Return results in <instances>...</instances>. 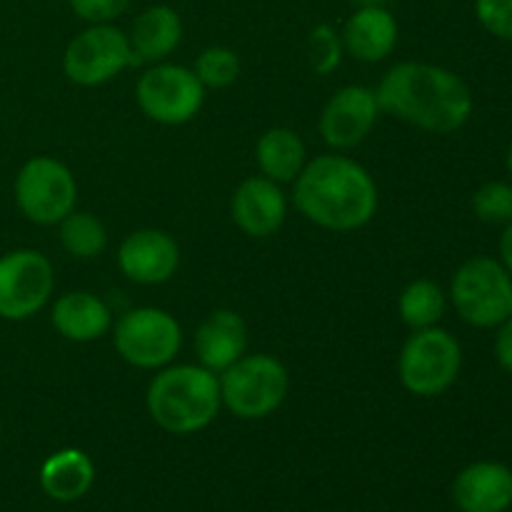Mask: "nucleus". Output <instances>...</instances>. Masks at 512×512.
<instances>
[{
    "label": "nucleus",
    "mask_w": 512,
    "mask_h": 512,
    "mask_svg": "<svg viewBox=\"0 0 512 512\" xmlns=\"http://www.w3.org/2000/svg\"><path fill=\"white\" fill-rule=\"evenodd\" d=\"M360 3H363V5H380L383 0H360Z\"/></svg>",
    "instance_id": "obj_32"
},
{
    "label": "nucleus",
    "mask_w": 512,
    "mask_h": 512,
    "mask_svg": "<svg viewBox=\"0 0 512 512\" xmlns=\"http://www.w3.org/2000/svg\"><path fill=\"white\" fill-rule=\"evenodd\" d=\"M450 300L473 328H498L512 318V275L498 258L475 255L455 270Z\"/></svg>",
    "instance_id": "obj_5"
},
{
    "label": "nucleus",
    "mask_w": 512,
    "mask_h": 512,
    "mask_svg": "<svg viewBox=\"0 0 512 512\" xmlns=\"http://www.w3.org/2000/svg\"><path fill=\"white\" fill-rule=\"evenodd\" d=\"M343 40L340 33H335L333 25L323 23L318 28H313L308 38V58L310 68L318 75H330L333 70H338L340 60H343Z\"/></svg>",
    "instance_id": "obj_26"
},
{
    "label": "nucleus",
    "mask_w": 512,
    "mask_h": 512,
    "mask_svg": "<svg viewBox=\"0 0 512 512\" xmlns=\"http://www.w3.org/2000/svg\"><path fill=\"white\" fill-rule=\"evenodd\" d=\"M233 223L250 238H270L288 215V200L280 185L265 175H253L238 185L230 203Z\"/></svg>",
    "instance_id": "obj_14"
},
{
    "label": "nucleus",
    "mask_w": 512,
    "mask_h": 512,
    "mask_svg": "<svg viewBox=\"0 0 512 512\" xmlns=\"http://www.w3.org/2000/svg\"><path fill=\"white\" fill-rule=\"evenodd\" d=\"M133 63L135 55L128 35L108 23L90 25L75 35L63 55V70L68 80L83 88L110 83Z\"/></svg>",
    "instance_id": "obj_11"
},
{
    "label": "nucleus",
    "mask_w": 512,
    "mask_h": 512,
    "mask_svg": "<svg viewBox=\"0 0 512 512\" xmlns=\"http://www.w3.org/2000/svg\"><path fill=\"white\" fill-rule=\"evenodd\" d=\"M128 40L135 63H160L183 40V20L170 5H150L135 18Z\"/></svg>",
    "instance_id": "obj_19"
},
{
    "label": "nucleus",
    "mask_w": 512,
    "mask_h": 512,
    "mask_svg": "<svg viewBox=\"0 0 512 512\" xmlns=\"http://www.w3.org/2000/svg\"><path fill=\"white\" fill-rule=\"evenodd\" d=\"M295 183V208L305 220L335 233H350L378 213L373 175L348 155L325 153L305 163Z\"/></svg>",
    "instance_id": "obj_2"
},
{
    "label": "nucleus",
    "mask_w": 512,
    "mask_h": 512,
    "mask_svg": "<svg viewBox=\"0 0 512 512\" xmlns=\"http://www.w3.org/2000/svg\"><path fill=\"white\" fill-rule=\"evenodd\" d=\"M248 350V325L235 310H215L195 333L198 365L220 375Z\"/></svg>",
    "instance_id": "obj_17"
},
{
    "label": "nucleus",
    "mask_w": 512,
    "mask_h": 512,
    "mask_svg": "<svg viewBox=\"0 0 512 512\" xmlns=\"http://www.w3.org/2000/svg\"><path fill=\"white\" fill-rule=\"evenodd\" d=\"M60 245L65 253L78 260H93L108 248V230L95 218L93 213L85 210H73L60 220Z\"/></svg>",
    "instance_id": "obj_23"
},
{
    "label": "nucleus",
    "mask_w": 512,
    "mask_h": 512,
    "mask_svg": "<svg viewBox=\"0 0 512 512\" xmlns=\"http://www.w3.org/2000/svg\"><path fill=\"white\" fill-rule=\"evenodd\" d=\"M135 100L155 123L185 125L203 108L205 85L185 65L155 63L140 75Z\"/></svg>",
    "instance_id": "obj_9"
},
{
    "label": "nucleus",
    "mask_w": 512,
    "mask_h": 512,
    "mask_svg": "<svg viewBox=\"0 0 512 512\" xmlns=\"http://www.w3.org/2000/svg\"><path fill=\"white\" fill-rule=\"evenodd\" d=\"M378 115L380 105L375 90L365 85H345L325 103L320 135L333 150H350L373 133Z\"/></svg>",
    "instance_id": "obj_12"
},
{
    "label": "nucleus",
    "mask_w": 512,
    "mask_h": 512,
    "mask_svg": "<svg viewBox=\"0 0 512 512\" xmlns=\"http://www.w3.org/2000/svg\"><path fill=\"white\" fill-rule=\"evenodd\" d=\"M445 308H448V295L433 280H413L403 288L398 300V310L403 323L410 330L433 328L443 320Z\"/></svg>",
    "instance_id": "obj_22"
},
{
    "label": "nucleus",
    "mask_w": 512,
    "mask_h": 512,
    "mask_svg": "<svg viewBox=\"0 0 512 512\" xmlns=\"http://www.w3.org/2000/svg\"><path fill=\"white\" fill-rule=\"evenodd\" d=\"M73 13L88 23H110L128 10L130 0H68Z\"/></svg>",
    "instance_id": "obj_28"
},
{
    "label": "nucleus",
    "mask_w": 512,
    "mask_h": 512,
    "mask_svg": "<svg viewBox=\"0 0 512 512\" xmlns=\"http://www.w3.org/2000/svg\"><path fill=\"white\" fill-rule=\"evenodd\" d=\"M380 113L413 128L450 135L473 115V93L453 70L433 63H398L383 75L378 90Z\"/></svg>",
    "instance_id": "obj_1"
},
{
    "label": "nucleus",
    "mask_w": 512,
    "mask_h": 512,
    "mask_svg": "<svg viewBox=\"0 0 512 512\" xmlns=\"http://www.w3.org/2000/svg\"><path fill=\"white\" fill-rule=\"evenodd\" d=\"M220 400L240 420H263L285 403L290 390L288 368L268 353L235 360L218 375Z\"/></svg>",
    "instance_id": "obj_4"
},
{
    "label": "nucleus",
    "mask_w": 512,
    "mask_h": 512,
    "mask_svg": "<svg viewBox=\"0 0 512 512\" xmlns=\"http://www.w3.org/2000/svg\"><path fill=\"white\" fill-rule=\"evenodd\" d=\"M495 360L505 373L512 375V318L498 325V335H495Z\"/></svg>",
    "instance_id": "obj_29"
},
{
    "label": "nucleus",
    "mask_w": 512,
    "mask_h": 512,
    "mask_svg": "<svg viewBox=\"0 0 512 512\" xmlns=\"http://www.w3.org/2000/svg\"><path fill=\"white\" fill-rule=\"evenodd\" d=\"M193 73L198 75V80L205 88H228V85H233L238 80L240 58L235 55V50L223 48V45H213V48H205L198 55Z\"/></svg>",
    "instance_id": "obj_24"
},
{
    "label": "nucleus",
    "mask_w": 512,
    "mask_h": 512,
    "mask_svg": "<svg viewBox=\"0 0 512 512\" xmlns=\"http://www.w3.org/2000/svg\"><path fill=\"white\" fill-rule=\"evenodd\" d=\"M463 368V348L445 328L413 330L398 358L400 383L418 398L448 393Z\"/></svg>",
    "instance_id": "obj_6"
},
{
    "label": "nucleus",
    "mask_w": 512,
    "mask_h": 512,
    "mask_svg": "<svg viewBox=\"0 0 512 512\" xmlns=\"http://www.w3.org/2000/svg\"><path fill=\"white\" fill-rule=\"evenodd\" d=\"M55 290L53 263L40 250L20 248L0 255V318L20 323L38 315Z\"/></svg>",
    "instance_id": "obj_10"
},
{
    "label": "nucleus",
    "mask_w": 512,
    "mask_h": 512,
    "mask_svg": "<svg viewBox=\"0 0 512 512\" xmlns=\"http://www.w3.org/2000/svg\"><path fill=\"white\" fill-rule=\"evenodd\" d=\"M475 18L500 40H512V0H475Z\"/></svg>",
    "instance_id": "obj_27"
},
{
    "label": "nucleus",
    "mask_w": 512,
    "mask_h": 512,
    "mask_svg": "<svg viewBox=\"0 0 512 512\" xmlns=\"http://www.w3.org/2000/svg\"><path fill=\"white\" fill-rule=\"evenodd\" d=\"M255 160L265 178L275 183H293L308 163V150L303 138L290 128L265 130L255 145Z\"/></svg>",
    "instance_id": "obj_21"
},
{
    "label": "nucleus",
    "mask_w": 512,
    "mask_h": 512,
    "mask_svg": "<svg viewBox=\"0 0 512 512\" xmlns=\"http://www.w3.org/2000/svg\"><path fill=\"white\" fill-rule=\"evenodd\" d=\"M95 483V465L83 450H58L40 468V488L58 503L80 500Z\"/></svg>",
    "instance_id": "obj_20"
},
{
    "label": "nucleus",
    "mask_w": 512,
    "mask_h": 512,
    "mask_svg": "<svg viewBox=\"0 0 512 512\" xmlns=\"http://www.w3.org/2000/svg\"><path fill=\"white\" fill-rule=\"evenodd\" d=\"M145 405L165 433H198L218 418L223 405L218 375L203 365H165L150 380Z\"/></svg>",
    "instance_id": "obj_3"
},
{
    "label": "nucleus",
    "mask_w": 512,
    "mask_h": 512,
    "mask_svg": "<svg viewBox=\"0 0 512 512\" xmlns=\"http://www.w3.org/2000/svg\"><path fill=\"white\" fill-rule=\"evenodd\" d=\"M50 323L70 343H93L113 328V313L98 295L78 290L55 300Z\"/></svg>",
    "instance_id": "obj_18"
},
{
    "label": "nucleus",
    "mask_w": 512,
    "mask_h": 512,
    "mask_svg": "<svg viewBox=\"0 0 512 512\" xmlns=\"http://www.w3.org/2000/svg\"><path fill=\"white\" fill-rule=\"evenodd\" d=\"M453 500L463 512H505L512 508V470L495 460H480L458 473Z\"/></svg>",
    "instance_id": "obj_15"
},
{
    "label": "nucleus",
    "mask_w": 512,
    "mask_h": 512,
    "mask_svg": "<svg viewBox=\"0 0 512 512\" xmlns=\"http://www.w3.org/2000/svg\"><path fill=\"white\" fill-rule=\"evenodd\" d=\"M118 265L138 285H160L175 275L180 248L165 230L143 228L130 233L118 248Z\"/></svg>",
    "instance_id": "obj_13"
},
{
    "label": "nucleus",
    "mask_w": 512,
    "mask_h": 512,
    "mask_svg": "<svg viewBox=\"0 0 512 512\" xmlns=\"http://www.w3.org/2000/svg\"><path fill=\"white\" fill-rule=\"evenodd\" d=\"M498 253H500V263L505 265V270L512 275V220L505 223L503 235H500V245H498Z\"/></svg>",
    "instance_id": "obj_30"
},
{
    "label": "nucleus",
    "mask_w": 512,
    "mask_h": 512,
    "mask_svg": "<svg viewBox=\"0 0 512 512\" xmlns=\"http://www.w3.org/2000/svg\"><path fill=\"white\" fill-rule=\"evenodd\" d=\"M473 210L483 223L505 225L512 220V185L503 180H490L480 185L473 195Z\"/></svg>",
    "instance_id": "obj_25"
},
{
    "label": "nucleus",
    "mask_w": 512,
    "mask_h": 512,
    "mask_svg": "<svg viewBox=\"0 0 512 512\" xmlns=\"http://www.w3.org/2000/svg\"><path fill=\"white\" fill-rule=\"evenodd\" d=\"M113 345L133 368L160 370L180 353L183 328L168 310L135 308L115 323Z\"/></svg>",
    "instance_id": "obj_8"
},
{
    "label": "nucleus",
    "mask_w": 512,
    "mask_h": 512,
    "mask_svg": "<svg viewBox=\"0 0 512 512\" xmlns=\"http://www.w3.org/2000/svg\"><path fill=\"white\" fill-rule=\"evenodd\" d=\"M0 438H3V425H0Z\"/></svg>",
    "instance_id": "obj_33"
},
{
    "label": "nucleus",
    "mask_w": 512,
    "mask_h": 512,
    "mask_svg": "<svg viewBox=\"0 0 512 512\" xmlns=\"http://www.w3.org/2000/svg\"><path fill=\"white\" fill-rule=\"evenodd\" d=\"M15 205L35 225H58L75 210L78 183L70 168L50 155H35L15 175Z\"/></svg>",
    "instance_id": "obj_7"
},
{
    "label": "nucleus",
    "mask_w": 512,
    "mask_h": 512,
    "mask_svg": "<svg viewBox=\"0 0 512 512\" xmlns=\"http://www.w3.org/2000/svg\"><path fill=\"white\" fill-rule=\"evenodd\" d=\"M343 50L360 63H380L398 45V20L383 5H360L343 25Z\"/></svg>",
    "instance_id": "obj_16"
},
{
    "label": "nucleus",
    "mask_w": 512,
    "mask_h": 512,
    "mask_svg": "<svg viewBox=\"0 0 512 512\" xmlns=\"http://www.w3.org/2000/svg\"><path fill=\"white\" fill-rule=\"evenodd\" d=\"M505 165H508V173L512 175V143H510V148H508V155H505Z\"/></svg>",
    "instance_id": "obj_31"
}]
</instances>
